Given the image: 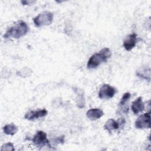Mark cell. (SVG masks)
<instances>
[{
	"mask_svg": "<svg viewBox=\"0 0 151 151\" xmlns=\"http://www.w3.org/2000/svg\"><path fill=\"white\" fill-rule=\"evenodd\" d=\"M116 93V90L114 87L109 84H104L100 87L98 96L101 100H108L114 97Z\"/></svg>",
	"mask_w": 151,
	"mask_h": 151,
	"instance_id": "cell-5",
	"label": "cell"
},
{
	"mask_svg": "<svg viewBox=\"0 0 151 151\" xmlns=\"http://www.w3.org/2000/svg\"><path fill=\"white\" fill-rule=\"evenodd\" d=\"M54 143H63L64 142V136H60V137H58L56 139H54Z\"/></svg>",
	"mask_w": 151,
	"mask_h": 151,
	"instance_id": "cell-15",
	"label": "cell"
},
{
	"mask_svg": "<svg viewBox=\"0 0 151 151\" xmlns=\"http://www.w3.org/2000/svg\"><path fill=\"white\" fill-rule=\"evenodd\" d=\"M137 34L133 33L128 35L123 41V47L127 51H130L136 45L137 43Z\"/></svg>",
	"mask_w": 151,
	"mask_h": 151,
	"instance_id": "cell-8",
	"label": "cell"
},
{
	"mask_svg": "<svg viewBox=\"0 0 151 151\" xmlns=\"http://www.w3.org/2000/svg\"><path fill=\"white\" fill-rule=\"evenodd\" d=\"M131 109L134 114L137 115L139 113L142 112L145 109V104L142 100L141 96L138 97L134 101L132 102L131 105Z\"/></svg>",
	"mask_w": 151,
	"mask_h": 151,
	"instance_id": "cell-9",
	"label": "cell"
},
{
	"mask_svg": "<svg viewBox=\"0 0 151 151\" xmlns=\"http://www.w3.org/2000/svg\"><path fill=\"white\" fill-rule=\"evenodd\" d=\"M33 144L37 147L41 148L45 145L51 146L50 142L47 139V135L45 132L42 130H38L34 135L32 138Z\"/></svg>",
	"mask_w": 151,
	"mask_h": 151,
	"instance_id": "cell-4",
	"label": "cell"
},
{
	"mask_svg": "<svg viewBox=\"0 0 151 151\" xmlns=\"http://www.w3.org/2000/svg\"><path fill=\"white\" fill-rule=\"evenodd\" d=\"M135 127L139 129H150V112L140 115L135 122Z\"/></svg>",
	"mask_w": 151,
	"mask_h": 151,
	"instance_id": "cell-6",
	"label": "cell"
},
{
	"mask_svg": "<svg viewBox=\"0 0 151 151\" xmlns=\"http://www.w3.org/2000/svg\"><path fill=\"white\" fill-rule=\"evenodd\" d=\"M48 114V111L46 109H41L37 110H31L26 113L24 118L27 120L32 121L40 117H43Z\"/></svg>",
	"mask_w": 151,
	"mask_h": 151,
	"instance_id": "cell-7",
	"label": "cell"
},
{
	"mask_svg": "<svg viewBox=\"0 0 151 151\" xmlns=\"http://www.w3.org/2000/svg\"><path fill=\"white\" fill-rule=\"evenodd\" d=\"M18 127L14 124H6L3 127V132L8 135L13 136L18 132Z\"/></svg>",
	"mask_w": 151,
	"mask_h": 151,
	"instance_id": "cell-13",
	"label": "cell"
},
{
	"mask_svg": "<svg viewBox=\"0 0 151 151\" xmlns=\"http://www.w3.org/2000/svg\"><path fill=\"white\" fill-rule=\"evenodd\" d=\"M130 97H131V94L128 92L125 93L122 97L119 103V107L120 109V111L124 113H127L128 112L129 107L126 106V104L129 101Z\"/></svg>",
	"mask_w": 151,
	"mask_h": 151,
	"instance_id": "cell-10",
	"label": "cell"
},
{
	"mask_svg": "<svg viewBox=\"0 0 151 151\" xmlns=\"http://www.w3.org/2000/svg\"><path fill=\"white\" fill-rule=\"evenodd\" d=\"M104 115L103 111L100 109H91L86 113L87 117L91 120H96Z\"/></svg>",
	"mask_w": 151,
	"mask_h": 151,
	"instance_id": "cell-11",
	"label": "cell"
},
{
	"mask_svg": "<svg viewBox=\"0 0 151 151\" xmlns=\"http://www.w3.org/2000/svg\"><path fill=\"white\" fill-rule=\"evenodd\" d=\"M36 1H21V2L24 5H33Z\"/></svg>",
	"mask_w": 151,
	"mask_h": 151,
	"instance_id": "cell-16",
	"label": "cell"
},
{
	"mask_svg": "<svg viewBox=\"0 0 151 151\" xmlns=\"http://www.w3.org/2000/svg\"><path fill=\"white\" fill-rule=\"evenodd\" d=\"M28 30L29 27L26 22L20 21L6 30L4 35V38L7 39L12 37L15 39H18L25 35L28 32Z\"/></svg>",
	"mask_w": 151,
	"mask_h": 151,
	"instance_id": "cell-2",
	"label": "cell"
},
{
	"mask_svg": "<svg viewBox=\"0 0 151 151\" xmlns=\"http://www.w3.org/2000/svg\"><path fill=\"white\" fill-rule=\"evenodd\" d=\"M53 21V14L49 11H44L33 18V21L37 27L50 25Z\"/></svg>",
	"mask_w": 151,
	"mask_h": 151,
	"instance_id": "cell-3",
	"label": "cell"
},
{
	"mask_svg": "<svg viewBox=\"0 0 151 151\" xmlns=\"http://www.w3.org/2000/svg\"><path fill=\"white\" fill-rule=\"evenodd\" d=\"M1 151H14L15 150V147L13 143L11 142H8V143H4L2 146L1 148Z\"/></svg>",
	"mask_w": 151,
	"mask_h": 151,
	"instance_id": "cell-14",
	"label": "cell"
},
{
	"mask_svg": "<svg viewBox=\"0 0 151 151\" xmlns=\"http://www.w3.org/2000/svg\"><path fill=\"white\" fill-rule=\"evenodd\" d=\"M111 51L110 48L105 47L99 52L93 54L88 59L87 68L88 69H94L98 67L102 63L106 62L111 56Z\"/></svg>",
	"mask_w": 151,
	"mask_h": 151,
	"instance_id": "cell-1",
	"label": "cell"
},
{
	"mask_svg": "<svg viewBox=\"0 0 151 151\" xmlns=\"http://www.w3.org/2000/svg\"><path fill=\"white\" fill-rule=\"evenodd\" d=\"M120 127L118 120L116 121L113 119H109L107 120L104 126V128L109 133H110L112 130L118 129Z\"/></svg>",
	"mask_w": 151,
	"mask_h": 151,
	"instance_id": "cell-12",
	"label": "cell"
}]
</instances>
